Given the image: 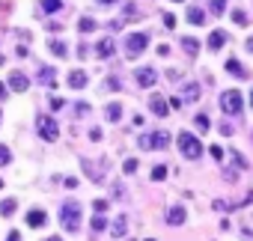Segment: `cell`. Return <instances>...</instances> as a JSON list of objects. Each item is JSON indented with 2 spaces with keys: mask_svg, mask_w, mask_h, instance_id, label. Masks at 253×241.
Returning <instances> with one entry per match:
<instances>
[{
  "mask_svg": "<svg viewBox=\"0 0 253 241\" xmlns=\"http://www.w3.org/2000/svg\"><path fill=\"white\" fill-rule=\"evenodd\" d=\"M98 3H101V6H107V3H116V0H98Z\"/></svg>",
  "mask_w": 253,
  "mask_h": 241,
  "instance_id": "39",
  "label": "cell"
},
{
  "mask_svg": "<svg viewBox=\"0 0 253 241\" xmlns=\"http://www.w3.org/2000/svg\"><path fill=\"white\" fill-rule=\"evenodd\" d=\"M119 116H122V104L119 101H110L107 104V119H110V122H119Z\"/></svg>",
  "mask_w": 253,
  "mask_h": 241,
  "instance_id": "18",
  "label": "cell"
},
{
  "mask_svg": "<svg viewBox=\"0 0 253 241\" xmlns=\"http://www.w3.org/2000/svg\"><path fill=\"white\" fill-rule=\"evenodd\" d=\"M223 42H226V33H223V30H214V33L209 36V48H211V51L223 48Z\"/></svg>",
  "mask_w": 253,
  "mask_h": 241,
  "instance_id": "17",
  "label": "cell"
},
{
  "mask_svg": "<svg viewBox=\"0 0 253 241\" xmlns=\"http://www.w3.org/2000/svg\"><path fill=\"white\" fill-rule=\"evenodd\" d=\"M250 104H253V92H250Z\"/></svg>",
  "mask_w": 253,
  "mask_h": 241,
  "instance_id": "42",
  "label": "cell"
},
{
  "mask_svg": "<svg viewBox=\"0 0 253 241\" xmlns=\"http://www.w3.org/2000/svg\"><path fill=\"white\" fill-rule=\"evenodd\" d=\"M86 80H89V78H86V72H81V69L69 72V86H72V89H84V86H86Z\"/></svg>",
  "mask_w": 253,
  "mask_h": 241,
  "instance_id": "12",
  "label": "cell"
},
{
  "mask_svg": "<svg viewBox=\"0 0 253 241\" xmlns=\"http://www.w3.org/2000/svg\"><path fill=\"white\" fill-rule=\"evenodd\" d=\"M48 48H51V54H54V57H66V42H63V39H51V42H48Z\"/></svg>",
  "mask_w": 253,
  "mask_h": 241,
  "instance_id": "19",
  "label": "cell"
},
{
  "mask_svg": "<svg viewBox=\"0 0 253 241\" xmlns=\"http://www.w3.org/2000/svg\"><path fill=\"white\" fill-rule=\"evenodd\" d=\"M232 21H235V24H241V27H244V24H247V15H244V12H241V9H232Z\"/></svg>",
  "mask_w": 253,
  "mask_h": 241,
  "instance_id": "29",
  "label": "cell"
},
{
  "mask_svg": "<svg viewBox=\"0 0 253 241\" xmlns=\"http://www.w3.org/2000/svg\"><path fill=\"white\" fill-rule=\"evenodd\" d=\"M188 21H191V24H203V21H206V12L197 9V6H191V9H188Z\"/></svg>",
  "mask_w": 253,
  "mask_h": 241,
  "instance_id": "20",
  "label": "cell"
},
{
  "mask_svg": "<svg viewBox=\"0 0 253 241\" xmlns=\"http://www.w3.org/2000/svg\"><path fill=\"white\" fill-rule=\"evenodd\" d=\"M78 27H81V33H89V30H95V21H92L89 15H84V18L78 21Z\"/></svg>",
  "mask_w": 253,
  "mask_h": 241,
  "instance_id": "25",
  "label": "cell"
},
{
  "mask_svg": "<svg viewBox=\"0 0 253 241\" xmlns=\"http://www.w3.org/2000/svg\"><path fill=\"white\" fill-rule=\"evenodd\" d=\"M211 149V158H217V161H223V149L220 146H209Z\"/></svg>",
  "mask_w": 253,
  "mask_h": 241,
  "instance_id": "34",
  "label": "cell"
},
{
  "mask_svg": "<svg viewBox=\"0 0 253 241\" xmlns=\"http://www.w3.org/2000/svg\"><path fill=\"white\" fill-rule=\"evenodd\" d=\"M36 131H39V134H42V140H48V143H54V140L60 137V125H57V119H54V116H48V113L36 116Z\"/></svg>",
  "mask_w": 253,
  "mask_h": 241,
  "instance_id": "2",
  "label": "cell"
},
{
  "mask_svg": "<svg viewBox=\"0 0 253 241\" xmlns=\"http://www.w3.org/2000/svg\"><path fill=\"white\" fill-rule=\"evenodd\" d=\"M95 51H98V57H113V51H116V45H113V39H101L98 45H95Z\"/></svg>",
  "mask_w": 253,
  "mask_h": 241,
  "instance_id": "16",
  "label": "cell"
},
{
  "mask_svg": "<svg viewBox=\"0 0 253 241\" xmlns=\"http://www.w3.org/2000/svg\"><path fill=\"white\" fill-rule=\"evenodd\" d=\"M9 86H12L15 92H27L30 80H27V75H24V72H12V75H9Z\"/></svg>",
  "mask_w": 253,
  "mask_h": 241,
  "instance_id": "9",
  "label": "cell"
},
{
  "mask_svg": "<svg viewBox=\"0 0 253 241\" xmlns=\"http://www.w3.org/2000/svg\"><path fill=\"white\" fill-rule=\"evenodd\" d=\"M39 6H42V12H48V15H51V12H57V9L63 6V0H42Z\"/></svg>",
  "mask_w": 253,
  "mask_h": 241,
  "instance_id": "23",
  "label": "cell"
},
{
  "mask_svg": "<svg viewBox=\"0 0 253 241\" xmlns=\"http://www.w3.org/2000/svg\"><path fill=\"white\" fill-rule=\"evenodd\" d=\"M15 208H18V202H15V200H3V202H0V214H3V217L15 214Z\"/></svg>",
  "mask_w": 253,
  "mask_h": 241,
  "instance_id": "22",
  "label": "cell"
},
{
  "mask_svg": "<svg viewBox=\"0 0 253 241\" xmlns=\"http://www.w3.org/2000/svg\"><path fill=\"white\" fill-rule=\"evenodd\" d=\"M92 208H95V211H98V214H101V211H104V208H107V200H95V202H92Z\"/></svg>",
  "mask_w": 253,
  "mask_h": 241,
  "instance_id": "35",
  "label": "cell"
},
{
  "mask_svg": "<svg viewBox=\"0 0 253 241\" xmlns=\"http://www.w3.org/2000/svg\"><path fill=\"white\" fill-rule=\"evenodd\" d=\"M140 146H143V149H167V146H170V134H167V131L146 134V137H140Z\"/></svg>",
  "mask_w": 253,
  "mask_h": 241,
  "instance_id": "7",
  "label": "cell"
},
{
  "mask_svg": "<svg viewBox=\"0 0 253 241\" xmlns=\"http://www.w3.org/2000/svg\"><path fill=\"white\" fill-rule=\"evenodd\" d=\"M164 179H167V167H164V164L152 167V182H164Z\"/></svg>",
  "mask_w": 253,
  "mask_h": 241,
  "instance_id": "26",
  "label": "cell"
},
{
  "mask_svg": "<svg viewBox=\"0 0 253 241\" xmlns=\"http://www.w3.org/2000/svg\"><path fill=\"white\" fill-rule=\"evenodd\" d=\"M12 161V152H9V146H0V167H6Z\"/></svg>",
  "mask_w": 253,
  "mask_h": 241,
  "instance_id": "28",
  "label": "cell"
},
{
  "mask_svg": "<svg viewBox=\"0 0 253 241\" xmlns=\"http://www.w3.org/2000/svg\"><path fill=\"white\" fill-rule=\"evenodd\" d=\"M125 229H128V217L119 214V217L110 223V235H113V238H122V235H125Z\"/></svg>",
  "mask_w": 253,
  "mask_h": 241,
  "instance_id": "14",
  "label": "cell"
},
{
  "mask_svg": "<svg viewBox=\"0 0 253 241\" xmlns=\"http://www.w3.org/2000/svg\"><path fill=\"white\" fill-rule=\"evenodd\" d=\"M63 104H66V101H63L60 95H51V110H63Z\"/></svg>",
  "mask_w": 253,
  "mask_h": 241,
  "instance_id": "32",
  "label": "cell"
},
{
  "mask_svg": "<svg viewBox=\"0 0 253 241\" xmlns=\"http://www.w3.org/2000/svg\"><path fill=\"white\" fill-rule=\"evenodd\" d=\"M185 217H188V214H185V208H182V205H173V208L167 211V223H170V226H182V223H185Z\"/></svg>",
  "mask_w": 253,
  "mask_h": 241,
  "instance_id": "13",
  "label": "cell"
},
{
  "mask_svg": "<svg viewBox=\"0 0 253 241\" xmlns=\"http://www.w3.org/2000/svg\"><path fill=\"white\" fill-rule=\"evenodd\" d=\"M194 122H197V128H200L203 134L209 131V116H206V113H197V119H194Z\"/></svg>",
  "mask_w": 253,
  "mask_h": 241,
  "instance_id": "27",
  "label": "cell"
},
{
  "mask_svg": "<svg viewBox=\"0 0 253 241\" xmlns=\"http://www.w3.org/2000/svg\"><path fill=\"white\" fill-rule=\"evenodd\" d=\"M104 226H107V220H104L101 214H95V217H92V229H95V232H101Z\"/></svg>",
  "mask_w": 253,
  "mask_h": 241,
  "instance_id": "30",
  "label": "cell"
},
{
  "mask_svg": "<svg viewBox=\"0 0 253 241\" xmlns=\"http://www.w3.org/2000/svg\"><path fill=\"white\" fill-rule=\"evenodd\" d=\"M220 107H223V113H241L244 95H241L238 89H226V92L220 95Z\"/></svg>",
  "mask_w": 253,
  "mask_h": 241,
  "instance_id": "4",
  "label": "cell"
},
{
  "mask_svg": "<svg viewBox=\"0 0 253 241\" xmlns=\"http://www.w3.org/2000/svg\"><path fill=\"white\" fill-rule=\"evenodd\" d=\"M197 98H200V83L188 80V83L176 92V98H170V104H173V107H179V104H185V101H197Z\"/></svg>",
  "mask_w": 253,
  "mask_h": 241,
  "instance_id": "6",
  "label": "cell"
},
{
  "mask_svg": "<svg viewBox=\"0 0 253 241\" xmlns=\"http://www.w3.org/2000/svg\"><path fill=\"white\" fill-rule=\"evenodd\" d=\"M134 80H137L140 86H152V83L158 80V75H155V69L143 66V69H137V72H134Z\"/></svg>",
  "mask_w": 253,
  "mask_h": 241,
  "instance_id": "8",
  "label": "cell"
},
{
  "mask_svg": "<svg viewBox=\"0 0 253 241\" xmlns=\"http://www.w3.org/2000/svg\"><path fill=\"white\" fill-rule=\"evenodd\" d=\"M54 80H57V72H54L51 66H42V69H39V83H42V86H54Z\"/></svg>",
  "mask_w": 253,
  "mask_h": 241,
  "instance_id": "15",
  "label": "cell"
},
{
  "mask_svg": "<svg viewBox=\"0 0 253 241\" xmlns=\"http://www.w3.org/2000/svg\"><path fill=\"white\" fill-rule=\"evenodd\" d=\"M6 241H21V232H18V229H12V232L6 235Z\"/></svg>",
  "mask_w": 253,
  "mask_h": 241,
  "instance_id": "36",
  "label": "cell"
},
{
  "mask_svg": "<svg viewBox=\"0 0 253 241\" xmlns=\"http://www.w3.org/2000/svg\"><path fill=\"white\" fill-rule=\"evenodd\" d=\"M223 6H226V0H214V3H211V12H214V15H220V12H223Z\"/></svg>",
  "mask_w": 253,
  "mask_h": 241,
  "instance_id": "33",
  "label": "cell"
},
{
  "mask_svg": "<svg viewBox=\"0 0 253 241\" xmlns=\"http://www.w3.org/2000/svg\"><path fill=\"white\" fill-rule=\"evenodd\" d=\"M164 24H167V27L173 30V27H176V18H173V15H164Z\"/></svg>",
  "mask_w": 253,
  "mask_h": 241,
  "instance_id": "37",
  "label": "cell"
},
{
  "mask_svg": "<svg viewBox=\"0 0 253 241\" xmlns=\"http://www.w3.org/2000/svg\"><path fill=\"white\" fill-rule=\"evenodd\" d=\"M48 241H63V238H60V235H51V238H48Z\"/></svg>",
  "mask_w": 253,
  "mask_h": 241,
  "instance_id": "40",
  "label": "cell"
},
{
  "mask_svg": "<svg viewBox=\"0 0 253 241\" xmlns=\"http://www.w3.org/2000/svg\"><path fill=\"white\" fill-rule=\"evenodd\" d=\"M176 3H182V0H176Z\"/></svg>",
  "mask_w": 253,
  "mask_h": 241,
  "instance_id": "43",
  "label": "cell"
},
{
  "mask_svg": "<svg viewBox=\"0 0 253 241\" xmlns=\"http://www.w3.org/2000/svg\"><path fill=\"white\" fill-rule=\"evenodd\" d=\"M179 149H182V155H185V158H191V161L203 155V143H200L194 134H188V131H182V134H179Z\"/></svg>",
  "mask_w": 253,
  "mask_h": 241,
  "instance_id": "3",
  "label": "cell"
},
{
  "mask_svg": "<svg viewBox=\"0 0 253 241\" xmlns=\"http://www.w3.org/2000/svg\"><path fill=\"white\" fill-rule=\"evenodd\" d=\"M45 223H48V214H45L42 208H30V211H27V226L39 229V226H45Z\"/></svg>",
  "mask_w": 253,
  "mask_h": 241,
  "instance_id": "11",
  "label": "cell"
},
{
  "mask_svg": "<svg viewBox=\"0 0 253 241\" xmlns=\"http://www.w3.org/2000/svg\"><path fill=\"white\" fill-rule=\"evenodd\" d=\"M247 48H250V51H253V39H250V42H247Z\"/></svg>",
  "mask_w": 253,
  "mask_h": 241,
  "instance_id": "41",
  "label": "cell"
},
{
  "mask_svg": "<svg viewBox=\"0 0 253 241\" xmlns=\"http://www.w3.org/2000/svg\"><path fill=\"white\" fill-rule=\"evenodd\" d=\"M3 98H6V86H3V83H0V101H3Z\"/></svg>",
  "mask_w": 253,
  "mask_h": 241,
  "instance_id": "38",
  "label": "cell"
},
{
  "mask_svg": "<svg viewBox=\"0 0 253 241\" xmlns=\"http://www.w3.org/2000/svg\"><path fill=\"white\" fill-rule=\"evenodd\" d=\"M122 167H125V173H128V176H131V173L137 170V158H128V161H125V164H122Z\"/></svg>",
  "mask_w": 253,
  "mask_h": 241,
  "instance_id": "31",
  "label": "cell"
},
{
  "mask_svg": "<svg viewBox=\"0 0 253 241\" xmlns=\"http://www.w3.org/2000/svg\"><path fill=\"white\" fill-rule=\"evenodd\" d=\"M149 110H152L155 116H167V110H170V107H167V98H161L158 92L149 95Z\"/></svg>",
  "mask_w": 253,
  "mask_h": 241,
  "instance_id": "10",
  "label": "cell"
},
{
  "mask_svg": "<svg viewBox=\"0 0 253 241\" xmlns=\"http://www.w3.org/2000/svg\"><path fill=\"white\" fill-rule=\"evenodd\" d=\"M226 72H232V75H238V78H250V75L241 69V63H238V60H226Z\"/></svg>",
  "mask_w": 253,
  "mask_h": 241,
  "instance_id": "21",
  "label": "cell"
},
{
  "mask_svg": "<svg viewBox=\"0 0 253 241\" xmlns=\"http://www.w3.org/2000/svg\"><path fill=\"white\" fill-rule=\"evenodd\" d=\"M182 48H185V51L194 57V54L200 51V42H197V39H191V36H185V39H182Z\"/></svg>",
  "mask_w": 253,
  "mask_h": 241,
  "instance_id": "24",
  "label": "cell"
},
{
  "mask_svg": "<svg viewBox=\"0 0 253 241\" xmlns=\"http://www.w3.org/2000/svg\"><path fill=\"white\" fill-rule=\"evenodd\" d=\"M146 45H149V36L146 33H131L128 39H125V54L134 60V57H140L146 51Z\"/></svg>",
  "mask_w": 253,
  "mask_h": 241,
  "instance_id": "5",
  "label": "cell"
},
{
  "mask_svg": "<svg viewBox=\"0 0 253 241\" xmlns=\"http://www.w3.org/2000/svg\"><path fill=\"white\" fill-rule=\"evenodd\" d=\"M60 220H63V226L69 232H75L78 229V220H81V202L78 200H66L60 205Z\"/></svg>",
  "mask_w": 253,
  "mask_h": 241,
  "instance_id": "1",
  "label": "cell"
}]
</instances>
